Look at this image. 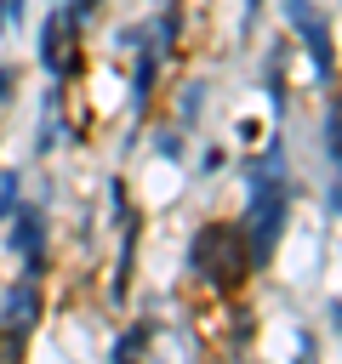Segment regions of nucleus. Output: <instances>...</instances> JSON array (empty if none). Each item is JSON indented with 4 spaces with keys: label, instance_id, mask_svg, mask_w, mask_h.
Masks as SVG:
<instances>
[{
    "label": "nucleus",
    "instance_id": "1",
    "mask_svg": "<svg viewBox=\"0 0 342 364\" xmlns=\"http://www.w3.org/2000/svg\"><path fill=\"white\" fill-rule=\"evenodd\" d=\"M188 267H194L200 279H211L217 290H234V284L245 279V267H251V256H245V245H239V228L205 222V228L188 239Z\"/></svg>",
    "mask_w": 342,
    "mask_h": 364
},
{
    "label": "nucleus",
    "instance_id": "2",
    "mask_svg": "<svg viewBox=\"0 0 342 364\" xmlns=\"http://www.w3.org/2000/svg\"><path fill=\"white\" fill-rule=\"evenodd\" d=\"M279 222H285V188H279V176L251 182V267L268 262V250L279 239Z\"/></svg>",
    "mask_w": 342,
    "mask_h": 364
},
{
    "label": "nucleus",
    "instance_id": "3",
    "mask_svg": "<svg viewBox=\"0 0 342 364\" xmlns=\"http://www.w3.org/2000/svg\"><path fill=\"white\" fill-rule=\"evenodd\" d=\"M40 239H46V222L34 210H17V228H11V250L28 256V273H40Z\"/></svg>",
    "mask_w": 342,
    "mask_h": 364
},
{
    "label": "nucleus",
    "instance_id": "4",
    "mask_svg": "<svg viewBox=\"0 0 342 364\" xmlns=\"http://www.w3.org/2000/svg\"><path fill=\"white\" fill-rule=\"evenodd\" d=\"M34 307H40L34 284H17V290H11V324H17V330H28V324H34Z\"/></svg>",
    "mask_w": 342,
    "mask_h": 364
},
{
    "label": "nucleus",
    "instance_id": "5",
    "mask_svg": "<svg viewBox=\"0 0 342 364\" xmlns=\"http://www.w3.org/2000/svg\"><path fill=\"white\" fill-rule=\"evenodd\" d=\"M11 199H17V176H6V182H0V216L11 210Z\"/></svg>",
    "mask_w": 342,
    "mask_h": 364
},
{
    "label": "nucleus",
    "instance_id": "6",
    "mask_svg": "<svg viewBox=\"0 0 342 364\" xmlns=\"http://www.w3.org/2000/svg\"><path fill=\"white\" fill-rule=\"evenodd\" d=\"M11 17H17V0H0V28H6Z\"/></svg>",
    "mask_w": 342,
    "mask_h": 364
},
{
    "label": "nucleus",
    "instance_id": "7",
    "mask_svg": "<svg viewBox=\"0 0 342 364\" xmlns=\"http://www.w3.org/2000/svg\"><path fill=\"white\" fill-rule=\"evenodd\" d=\"M6 91H11V68H0V102H6Z\"/></svg>",
    "mask_w": 342,
    "mask_h": 364
},
{
    "label": "nucleus",
    "instance_id": "8",
    "mask_svg": "<svg viewBox=\"0 0 342 364\" xmlns=\"http://www.w3.org/2000/svg\"><path fill=\"white\" fill-rule=\"evenodd\" d=\"M91 6H97V0H74V17H80V11H91Z\"/></svg>",
    "mask_w": 342,
    "mask_h": 364
}]
</instances>
